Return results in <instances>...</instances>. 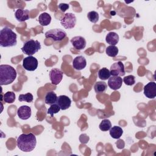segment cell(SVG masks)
<instances>
[{
  "mask_svg": "<svg viewBox=\"0 0 156 156\" xmlns=\"http://www.w3.org/2000/svg\"><path fill=\"white\" fill-rule=\"evenodd\" d=\"M37 140L35 135L32 133L28 134L22 133L20 135L16 141L18 147L24 152H29L32 151L36 146Z\"/></svg>",
  "mask_w": 156,
  "mask_h": 156,
  "instance_id": "obj_1",
  "label": "cell"
},
{
  "mask_svg": "<svg viewBox=\"0 0 156 156\" xmlns=\"http://www.w3.org/2000/svg\"><path fill=\"white\" fill-rule=\"evenodd\" d=\"M16 69L9 65H0V85H7L12 83L16 77Z\"/></svg>",
  "mask_w": 156,
  "mask_h": 156,
  "instance_id": "obj_2",
  "label": "cell"
},
{
  "mask_svg": "<svg viewBox=\"0 0 156 156\" xmlns=\"http://www.w3.org/2000/svg\"><path fill=\"white\" fill-rule=\"evenodd\" d=\"M16 34L9 27H5L0 31V46L3 48L12 47L17 43Z\"/></svg>",
  "mask_w": 156,
  "mask_h": 156,
  "instance_id": "obj_3",
  "label": "cell"
},
{
  "mask_svg": "<svg viewBox=\"0 0 156 156\" xmlns=\"http://www.w3.org/2000/svg\"><path fill=\"white\" fill-rule=\"evenodd\" d=\"M41 48L40 43L38 40L31 39L24 43L23 46L21 48V51L24 54L30 56L37 53Z\"/></svg>",
  "mask_w": 156,
  "mask_h": 156,
  "instance_id": "obj_4",
  "label": "cell"
},
{
  "mask_svg": "<svg viewBox=\"0 0 156 156\" xmlns=\"http://www.w3.org/2000/svg\"><path fill=\"white\" fill-rule=\"evenodd\" d=\"M66 37V33L61 29H52L45 32V37L55 41H60Z\"/></svg>",
  "mask_w": 156,
  "mask_h": 156,
  "instance_id": "obj_5",
  "label": "cell"
},
{
  "mask_svg": "<svg viewBox=\"0 0 156 156\" xmlns=\"http://www.w3.org/2000/svg\"><path fill=\"white\" fill-rule=\"evenodd\" d=\"M60 23L65 29H73L76 23V17L74 13H66L60 20Z\"/></svg>",
  "mask_w": 156,
  "mask_h": 156,
  "instance_id": "obj_6",
  "label": "cell"
},
{
  "mask_svg": "<svg viewBox=\"0 0 156 156\" xmlns=\"http://www.w3.org/2000/svg\"><path fill=\"white\" fill-rule=\"evenodd\" d=\"M38 60L32 55L25 57L23 60V67L27 71H34L38 67Z\"/></svg>",
  "mask_w": 156,
  "mask_h": 156,
  "instance_id": "obj_7",
  "label": "cell"
},
{
  "mask_svg": "<svg viewBox=\"0 0 156 156\" xmlns=\"http://www.w3.org/2000/svg\"><path fill=\"white\" fill-rule=\"evenodd\" d=\"M110 74L113 76H124L126 74L124 64L122 62H117L110 66Z\"/></svg>",
  "mask_w": 156,
  "mask_h": 156,
  "instance_id": "obj_8",
  "label": "cell"
},
{
  "mask_svg": "<svg viewBox=\"0 0 156 156\" xmlns=\"http://www.w3.org/2000/svg\"><path fill=\"white\" fill-rule=\"evenodd\" d=\"M49 77L51 83L57 85L59 84L63 79V73L58 68H53L49 72Z\"/></svg>",
  "mask_w": 156,
  "mask_h": 156,
  "instance_id": "obj_9",
  "label": "cell"
},
{
  "mask_svg": "<svg viewBox=\"0 0 156 156\" xmlns=\"http://www.w3.org/2000/svg\"><path fill=\"white\" fill-rule=\"evenodd\" d=\"M144 94L149 99H154L156 96V83L150 82L144 87Z\"/></svg>",
  "mask_w": 156,
  "mask_h": 156,
  "instance_id": "obj_10",
  "label": "cell"
},
{
  "mask_svg": "<svg viewBox=\"0 0 156 156\" xmlns=\"http://www.w3.org/2000/svg\"><path fill=\"white\" fill-rule=\"evenodd\" d=\"M70 41L72 45L73 46V47L79 51H80L84 49L87 44L85 39L81 36L74 37L73 38H71Z\"/></svg>",
  "mask_w": 156,
  "mask_h": 156,
  "instance_id": "obj_11",
  "label": "cell"
},
{
  "mask_svg": "<svg viewBox=\"0 0 156 156\" xmlns=\"http://www.w3.org/2000/svg\"><path fill=\"white\" fill-rule=\"evenodd\" d=\"M32 114L31 108L27 105H22L17 110L18 116L22 120L28 119Z\"/></svg>",
  "mask_w": 156,
  "mask_h": 156,
  "instance_id": "obj_12",
  "label": "cell"
},
{
  "mask_svg": "<svg viewBox=\"0 0 156 156\" xmlns=\"http://www.w3.org/2000/svg\"><path fill=\"white\" fill-rule=\"evenodd\" d=\"M122 84V79L120 76H112L110 77L108 80V87L113 90H117L119 89Z\"/></svg>",
  "mask_w": 156,
  "mask_h": 156,
  "instance_id": "obj_13",
  "label": "cell"
},
{
  "mask_svg": "<svg viewBox=\"0 0 156 156\" xmlns=\"http://www.w3.org/2000/svg\"><path fill=\"white\" fill-rule=\"evenodd\" d=\"M57 104L61 110H65L70 107L71 105V100L66 95H60L57 98Z\"/></svg>",
  "mask_w": 156,
  "mask_h": 156,
  "instance_id": "obj_14",
  "label": "cell"
},
{
  "mask_svg": "<svg viewBox=\"0 0 156 156\" xmlns=\"http://www.w3.org/2000/svg\"><path fill=\"white\" fill-rule=\"evenodd\" d=\"M87 66V61L84 57L79 55L75 57L73 61V67L76 70L80 71L84 69Z\"/></svg>",
  "mask_w": 156,
  "mask_h": 156,
  "instance_id": "obj_15",
  "label": "cell"
},
{
  "mask_svg": "<svg viewBox=\"0 0 156 156\" xmlns=\"http://www.w3.org/2000/svg\"><path fill=\"white\" fill-rule=\"evenodd\" d=\"M15 16L19 22H23L29 19V11L27 9H18L15 13Z\"/></svg>",
  "mask_w": 156,
  "mask_h": 156,
  "instance_id": "obj_16",
  "label": "cell"
},
{
  "mask_svg": "<svg viewBox=\"0 0 156 156\" xmlns=\"http://www.w3.org/2000/svg\"><path fill=\"white\" fill-rule=\"evenodd\" d=\"M105 41L108 44L115 46L119 41V35L116 32H110L107 34Z\"/></svg>",
  "mask_w": 156,
  "mask_h": 156,
  "instance_id": "obj_17",
  "label": "cell"
},
{
  "mask_svg": "<svg viewBox=\"0 0 156 156\" xmlns=\"http://www.w3.org/2000/svg\"><path fill=\"white\" fill-rule=\"evenodd\" d=\"M38 21L41 26H46L50 24L51 21V16L46 12L42 13L38 16Z\"/></svg>",
  "mask_w": 156,
  "mask_h": 156,
  "instance_id": "obj_18",
  "label": "cell"
},
{
  "mask_svg": "<svg viewBox=\"0 0 156 156\" xmlns=\"http://www.w3.org/2000/svg\"><path fill=\"white\" fill-rule=\"evenodd\" d=\"M123 133V130L119 126H115L110 128V135L114 139H119Z\"/></svg>",
  "mask_w": 156,
  "mask_h": 156,
  "instance_id": "obj_19",
  "label": "cell"
},
{
  "mask_svg": "<svg viewBox=\"0 0 156 156\" xmlns=\"http://www.w3.org/2000/svg\"><path fill=\"white\" fill-rule=\"evenodd\" d=\"M57 94L54 91H49L45 96V103L50 105L55 104L57 103Z\"/></svg>",
  "mask_w": 156,
  "mask_h": 156,
  "instance_id": "obj_20",
  "label": "cell"
},
{
  "mask_svg": "<svg viewBox=\"0 0 156 156\" xmlns=\"http://www.w3.org/2000/svg\"><path fill=\"white\" fill-rule=\"evenodd\" d=\"M107 88V85L105 82L98 81L94 85V90L96 93H104Z\"/></svg>",
  "mask_w": 156,
  "mask_h": 156,
  "instance_id": "obj_21",
  "label": "cell"
},
{
  "mask_svg": "<svg viewBox=\"0 0 156 156\" xmlns=\"http://www.w3.org/2000/svg\"><path fill=\"white\" fill-rule=\"evenodd\" d=\"M110 76L111 74L110 70L108 69L107 68H102L98 71V77L100 79L102 80H107L108 79H109Z\"/></svg>",
  "mask_w": 156,
  "mask_h": 156,
  "instance_id": "obj_22",
  "label": "cell"
},
{
  "mask_svg": "<svg viewBox=\"0 0 156 156\" xmlns=\"http://www.w3.org/2000/svg\"><path fill=\"white\" fill-rule=\"evenodd\" d=\"M105 52L109 57H115L118 54V48L116 46L110 45L106 48Z\"/></svg>",
  "mask_w": 156,
  "mask_h": 156,
  "instance_id": "obj_23",
  "label": "cell"
},
{
  "mask_svg": "<svg viewBox=\"0 0 156 156\" xmlns=\"http://www.w3.org/2000/svg\"><path fill=\"white\" fill-rule=\"evenodd\" d=\"M3 99L5 103L12 104L15 101V94L13 91H7L3 95Z\"/></svg>",
  "mask_w": 156,
  "mask_h": 156,
  "instance_id": "obj_24",
  "label": "cell"
},
{
  "mask_svg": "<svg viewBox=\"0 0 156 156\" xmlns=\"http://www.w3.org/2000/svg\"><path fill=\"white\" fill-rule=\"evenodd\" d=\"M99 127L101 130L102 131H107L110 129L112 127V124L109 119H103L101 122L100 123Z\"/></svg>",
  "mask_w": 156,
  "mask_h": 156,
  "instance_id": "obj_25",
  "label": "cell"
},
{
  "mask_svg": "<svg viewBox=\"0 0 156 156\" xmlns=\"http://www.w3.org/2000/svg\"><path fill=\"white\" fill-rule=\"evenodd\" d=\"M34 97L33 95L30 93H27L26 94H21L19 95L18 97V100L20 102H23L25 101L28 103L32 102L33 101Z\"/></svg>",
  "mask_w": 156,
  "mask_h": 156,
  "instance_id": "obj_26",
  "label": "cell"
},
{
  "mask_svg": "<svg viewBox=\"0 0 156 156\" xmlns=\"http://www.w3.org/2000/svg\"><path fill=\"white\" fill-rule=\"evenodd\" d=\"M87 18L90 22H91L93 23H96L99 21V16L97 12L91 11L88 13Z\"/></svg>",
  "mask_w": 156,
  "mask_h": 156,
  "instance_id": "obj_27",
  "label": "cell"
},
{
  "mask_svg": "<svg viewBox=\"0 0 156 156\" xmlns=\"http://www.w3.org/2000/svg\"><path fill=\"white\" fill-rule=\"evenodd\" d=\"M61 109H60V107L58 105V104L57 103H55V104H52L50 106V107L48 110L47 113L50 115L52 117L54 114L57 113Z\"/></svg>",
  "mask_w": 156,
  "mask_h": 156,
  "instance_id": "obj_28",
  "label": "cell"
},
{
  "mask_svg": "<svg viewBox=\"0 0 156 156\" xmlns=\"http://www.w3.org/2000/svg\"><path fill=\"white\" fill-rule=\"evenodd\" d=\"M122 81L125 83L126 85L130 86L135 83V77L133 75H129L124 77L122 79Z\"/></svg>",
  "mask_w": 156,
  "mask_h": 156,
  "instance_id": "obj_29",
  "label": "cell"
},
{
  "mask_svg": "<svg viewBox=\"0 0 156 156\" xmlns=\"http://www.w3.org/2000/svg\"><path fill=\"white\" fill-rule=\"evenodd\" d=\"M58 8L62 12H65L69 9V5L65 3H60L58 4Z\"/></svg>",
  "mask_w": 156,
  "mask_h": 156,
  "instance_id": "obj_30",
  "label": "cell"
}]
</instances>
